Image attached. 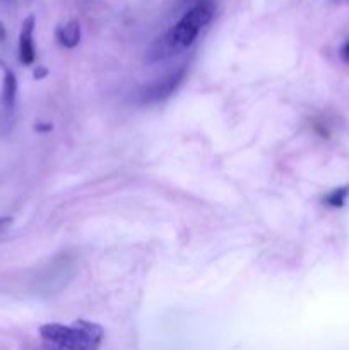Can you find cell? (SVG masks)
<instances>
[{"mask_svg": "<svg viewBox=\"0 0 349 350\" xmlns=\"http://www.w3.org/2000/svg\"><path fill=\"white\" fill-rule=\"evenodd\" d=\"M216 12L214 0H198L166 34L157 38L147 51L149 62H159L178 51L185 50L201 34V31L212 21Z\"/></svg>", "mask_w": 349, "mask_h": 350, "instance_id": "obj_1", "label": "cell"}, {"mask_svg": "<svg viewBox=\"0 0 349 350\" xmlns=\"http://www.w3.org/2000/svg\"><path fill=\"white\" fill-rule=\"evenodd\" d=\"M40 337L44 350H98L105 332L99 325L77 320L72 325H43Z\"/></svg>", "mask_w": 349, "mask_h": 350, "instance_id": "obj_2", "label": "cell"}, {"mask_svg": "<svg viewBox=\"0 0 349 350\" xmlns=\"http://www.w3.org/2000/svg\"><path fill=\"white\" fill-rule=\"evenodd\" d=\"M185 75H187V68L181 67L180 70L171 72L170 75L163 79H157L156 82H153L151 85L144 88L139 92V101L142 105H153V103L164 101L166 98H170L174 91L178 89V85L183 82Z\"/></svg>", "mask_w": 349, "mask_h": 350, "instance_id": "obj_3", "label": "cell"}, {"mask_svg": "<svg viewBox=\"0 0 349 350\" xmlns=\"http://www.w3.org/2000/svg\"><path fill=\"white\" fill-rule=\"evenodd\" d=\"M75 273V262L68 255H60L50 263L43 273V287L48 291H60L67 287Z\"/></svg>", "mask_w": 349, "mask_h": 350, "instance_id": "obj_4", "label": "cell"}, {"mask_svg": "<svg viewBox=\"0 0 349 350\" xmlns=\"http://www.w3.org/2000/svg\"><path fill=\"white\" fill-rule=\"evenodd\" d=\"M34 24H36V19L34 16H27L24 19L23 27H21L19 34V58L24 65H31L36 58V48H34Z\"/></svg>", "mask_w": 349, "mask_h": 350, "instance_id": "obj_5", "label": "cell"}, {"mask_svg": "<svg viewBox=\"0 0 349 350\" xmlns=\"http://www.w3.org/2000/svg\"><path fill=\"white\" fill-rule=\"evenodd\" d=\"M17 96V79L10 68L3 67V82H2V105L5 111H12L16 105Z\"/></svg>", "mask_w": 349, "mask_h": 350, "instance_id": "obj_6", "label": "cell"}, {"mask_svg": "<svg viewBox=\"0 0 349 350\" xmlns=\"http://www.w3.org/2000/svg\"><path fill=\"white\" fill-rule=\"evenodd\" d=\"M57 38L60 41L62 46L65 48H75L81 41V24L79 21L72 19L68 21L65 26H62L60 29L57 31Z\"/></svg>", "mask_w": 349, "mask_h": 350, "instance_id": "obj_7", "label": "cell"}, {"mask_svg": "<svg viewBox=\"0 0 349 350\" xmlns=\"http://www.w3.org/2000/svg\"><path fill=\"white\" fill-rule=\"evenodd\" d=\"M348 193H349L348 188H337V190H332L331 193L325 197L324 202L328 205V207H342Z\"/></svg>", "mask_w": 349, "mask_h": 350, "instance_id": "obj_8", "label": "cell"}, {"mask_svg": "<svg viewBox=\"0 0 349 350\" xmlns=\"http://www.w3.org/2000/svg\"><path fill=\"white\" fill-rule=\"evenodd\" d=\"M339 55H341L342 62H346V64L349 65V40L346 41L344 44L341 46V51H339Z\"/></svg>", "mask_w": 349, "mask_h": 350, "instance_id": "obj_9", "label": "cell"}, {"mask_svg": "<svg viewBox=\"0 0 349 350\" xmlns=\"http://www.w3.org/2000/svg\"><path fill=\"white\" fill-rule=\"evenodd\" d=\"M10 222H12V219L10 217H0V232L5 231V229L10 226Z\"/></svg>", "mask_w": 349, "mask_h": 350, "instance_id": "obj_10", "label": "cell"}, {"mask_svg": "<svg viewBox=\"0 0 349 350\" xmlns=\"http://www.w3.org/2000/svg\"><path fill=\"white\" fill-rule=\"evenodd\" d=\"M47 74H48L47 68H44V67H38L36 70H34V79H43Z\"/></svg>", "mask_w": 349, "mask_h": 350, "instance_id": "obj_11", "label": "cell"}, {"mask_svg": "<svg viewBox=\"0 0 349 350\" xmlns=\"http://www.w3.org/2000/svg\"><path fill=\"white\" fill-rule=\"evenodd\" d=\"M51 129H53L51 125H36L38 132H48V130H51Z\"/></svg>", "mask_w": 349, "mask_h": 350, "instance_id": "obj_12", "label": "cell"}, {"mask_svg": "<svg viewBox=\"0 0 349 350\" xmlns=\"http://www.w3.org/2000/svg\"><path fill=\"white\" fill-rule=\"evenodd\" d=\"M3 38H5V27H3L2 21H0V41H2Z\"/></svg>", "mask_w": 349, "mask_h": 350, "instance_id": "obj_13", "label": "cell"}, {"mask_svg": "<svg viewBox=\"0 0 349 350\" xmlns=\"http://www.w3.org/2000/svg\"><path fill=\"white\" fill-rule=\"evenodd\" d=\"M332 2H335V3H349V0H332Z\"/></svg>", "mask_w": 349, "mask_h": 350, "instance_id": "obj_14", "label": "cell"}]
</instances>
